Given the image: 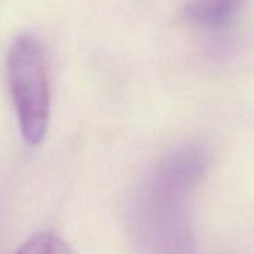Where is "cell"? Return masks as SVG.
Instances as JSON below:
<instances>
[{
    "label": "cell",
    "mask_w": 254,
    "mask_h": 254,
    "mask_svg": "<svg viewBox=\"0 0 254 254\" xmlns=\"http://www.w3.org/2000/svg\"><path fill=\"white\" fill-rule=\"evenodd\" d=\"M206 168V153L190 145L166 156L147 178L133 218L150 254H193L190 199Z\"/></svg>",
    "instance_id": "cell-1"
},
{
    "label": "cell",
    "mask_w": 254,
    "mask_h": 254,
    "mask_svg": "<svg viewBox=\"0 0 254 254\" xmlns=\"http://www.w3.org/2000/svg\"><path fill=\"white\" fill-rule=\"evenodd\" d=\"M247 0H189L183 20L194 27L217 30L226 27L242 9Z\"/></svg>",
    "instance_id": "cell-3"
},
{
    "label": "cell",
    "mask_w": 254,
    "mask_h": 254,
    "mask_svg": "<svg viewBox=\"0 0 254 254\" xmlns=\"http://www.w3.org/2000/svg\"><path fill=\"white\" fill-rule=\"evenodd\" d=\"M15 254H73V251L62 238L45 232L30 238Z\"/></svg>",
    "instance_id": "cell-4"
},
{
    "label": "cell",
    "mask_w": 254,
    "mask_h": 254,
    "mask_svg": "<svg viewBox=\"0 0 254 254\" xmlns=\"http://www.w3.org/2000/svg\"><path fill=\"white\" fill-rule=\"evenodd\" d=\"M8 84L20 130L30 145L42 142L50 121V81L45 48L33 33H21L8 51Z\"/></svg>",
    "instance_id": "cell-2"
}]
</instances>
